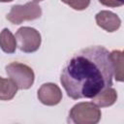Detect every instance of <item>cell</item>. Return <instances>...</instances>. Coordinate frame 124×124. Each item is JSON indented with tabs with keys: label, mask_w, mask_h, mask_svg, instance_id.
I'll return each instance as SVG.
<instances>
[{
	"label": "cell",
	"mask_w": 124,
	"mask_h": 124,
	"mask_svg": "<svg viewBox=\"0 0 124 124\" xmlns=\"http://www.w3.org/2000/svg\"><path fill=\"white\" fill-rule=\"evenodd\" d=\"M16 37L14 36V34L8 29V28H4L1 32H0V47L1 49L8 53H14L16 49Z\"/></svg>",
	"instance_id": "9"
},
{
	"label": "cell",
	"mask_w": 124,
	"mask_h": 124,
	"mask_svg": "<svg viewBox=\"0 0 124 124\" xmlns=\"http://www.w3.org/2000/svg\"><path fill=\"white\" fill-rule=\"evenodd\" d=\"M63 3L77 11H83L90 5L91 0H61Z\"/></svg>",
	"instance_id": "12"
},
{
	"label": "cell",
	"mask_w": 124,
	"mask_h": 124,
	"mask_svg": "<svg viewBox=\"0 0 124 124\" xmlns=\"http://www.w3.org/2000/svg\"><path fill=\"white\" fill-rule=\"evenodd\" d=\"M101 116V109L98 106L92 102H81L71 108L68 121L75 124H97Z\"/></svg>",
	"instance_id": "2"
},
{
	"label": "cell",
	"mask_w": 124,
	"mask_h": 124,
	"mask_svg": "<svg viewBox=\"0 0 124 124\" xmlns=\"http://www.w3.org/2000/svg\"><path fill=\"white\" fill-rule=\"evenodd\" d=\"M119 2H121V3H124V0H118Z\"/></svg>",
	"instance_id": "17"
},
{
	"label": "cell",
	"mask_w": 124,
	"mask_h": 124,
	"mask_svg": "<svg viewBox=\"0 0 124 124\" xmlns=\"http://www.w3.org/2000/svg\"><path fill=\"white\" fill-rule=\"evenodd\" d=\"M3 83H4V78L0 77V94H1V91H2V88H3Z\"/></svg>",
	"instance_id": "14"
},
{
	"label": "cell",
	"mask_w": 124,
	"mask_h": 124,
	"mask_svg": "<svg viewBox=\"0 0 124 124\" xmlns=\"http://www.w3.org/2000/svg\"><path fill=\"white\" fill-rule=\"evenodd\" d=\"M13 0H0V2H3V3H7V2H12Z\"/></svg>",
	"instance_id": "15"
},
{
	"label": "cell",
	"mask_w": 124,
	"mask_h": 124,
	"mask_svg": "<svg viewBox=\"0 0 124 124\" xmlns=\"http://www.w3.org/2000/svg\"><path fill=\"white\" fill-rule=\"evenodd\" d=\"M112 77L108 50L103 46H92L80 49L66 63L60 82L71 99H91L112 85Z\"/></svg>",
	"instance_id": "1"
},
{
	"label": "cell",
	"mask_w": 124,
	"mask_h": 124,
	"mask_svg": "<svg viewBox=\"0 0 124 124\" xmlns=\"http://www.w3.org/2000/svg\"><path fill=\"white\" fill-rule=\"evenodd\" d=\"M16 40L18 48L25 53H32L37 51L42 43L40 32L29 26H23L17 29L16 33Z\"/></svg>",
	"instance_id": "5"
},
{
	"label": "cell",
	"mask_w": 124,
	"mask_h": 124,
	"mask_svg": "<svg viewBox=\"0 0 124 124\" xmlns=\"http://www.w3.org/2000/svg\"><path fill=\"white\" fill-rule=\"evenodd\" d=\"M99 2L107 7H111V8H116V7H121L124 3L119 2L118 0H99Z\"/></svg>",
	"instance_id": "13"
},
{
	"label": "cell",
	"mask_w": 124,
	"mask_h": 124,
	"mask_svg": "<svg viewBox=\"0 0 124 124\" xmlns=\"http://www.w3.org/2000/svg\"><path fill=\"white\" fill-rule=\"evenodd\" d=\"M6 74L18 89H29L35 80V74L31 67L20 62H12L5 67Z\"/></svg>",
	"instance_id": "3"
},
{
	"label": "cell",
	"mask_w": 124,
	"mask_h": 124,
	"mask_svg": "<svg viewBox=\"0 0 124 124\" xmlns=\"http://www.w3.org/2000/svg\"><path fill=\"white\" fill-rule=\"evenodd\" d=\"M96 23L99 27L106 30L107 32H114L121 26L120 17L110 11H101L95 16Z\"/></svg>",
	"instance_id": "7"
},
{
	"label": "cell",
	"mask_w": 124,
	"mask_h": 124,
	"mask_svg": "<svg viewBox=\"0 0 124 124\" xmlns=\"http://www.w3.org/2000/svg\"><path fill=\"white\" fill-rule=\"evenodd\" d=\"M37 97L46 106H56L62 100V92L59 86L52 82H46L38 89Z\"/></svg>",
	"instance_id": "6"
},
{
	"label": "cell",
	"mask_w": 124,
	"mask_h": 124,
	"mask_svg": "<svg viewBox=\"0 0 124 124\" xmlns=\"http://www.w3.org/2000/svg\"><path fill=\"white\" fill-rule=\"evenodd\" d=\"M92 99V103H94L99 108H107L112 106L117 100V92L111 86L106 87L102 91H100L97 95H95Z\"/></svg>",
	"instance_id": "8"
},
{
	"label": "cell",
	"mask_w": 124,
	"mask_h": 124,
	"mask_svg": "<svg viewBox=\"0 0 124 124\" xmlns=\"http://www.w3.org/2000/svg\"><path fill=\"white\" fill-rule=\"evenodd\" d=\"M41 1H44V0H33V2H41Z\"/></svg>",
	"instance_id": "16"
},
{
	"label": "cell",
	"mask_w": 124,
	"mask_h": 124,
	"mask_svg": "<svg viewBox=\"0 0 124 124\" xmlns=\"http://www.w3.org/2000/svg\"><path fill=\"white\" fill-rule=\"evenodd\" d=\"M109 58L112 65L113 76L116 81H123V52L121 50H112L109 52Z\"/></svg>",
	"instance_id": "10"
},
{
	"label": "cell",
	"mask_w": 124,
	"mask_h": 124,
	"mask_svg": "<svg viewBox=\"0 0 124 124\" xmlns=\"http://www.w3.org/2000/svg\"><path fill=\"white\" fill-rule=\"evenodd\" d=\"M17 86L11 78H4L3 88L0 94V100L1 101H10L12 100L16 92H17Z\"/></svg>",
	"instance_id": "11"
},
{
	"label": "cell",
	"mask_w": 124,
	"mask_h": 124,
	"mask_svg": "<svg viewBox=\"0 0 124 124\" xmlns=\"http://www.w3.org/2000/svg\"><path fill=\"white\" fill-rule=\"evenodd\" d=\"M42 16V9L36 2H27L24 5H14L6 18L13 24H20L23 21L34 20Z\"/></svg>",
	"instance_id": "4"
}]
</instances>
